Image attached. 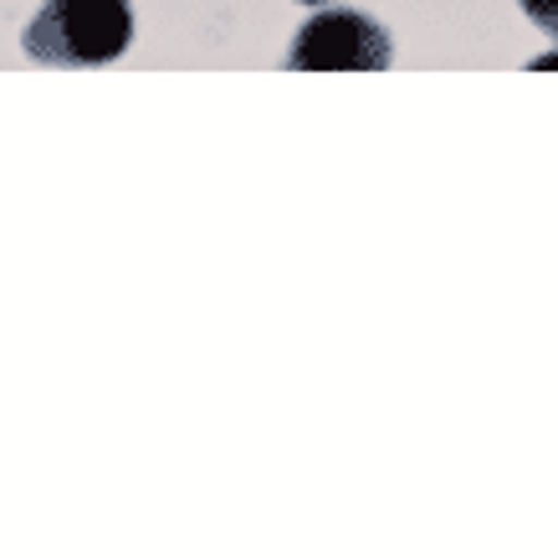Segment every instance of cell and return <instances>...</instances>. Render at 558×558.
Here are the masks:
<instances>
[{
  "label": "cell",
  "instance_id": "6da1fadb",
  "mask_svg": "<svg viewBox=\"0 0 558 558\" xmlns=\"http://www.w3.org/2000/svg\"><path fill=\"white\" fill-rule=\"evenodd\" d=\"M134 41L129 0H41L21 47L41 68H108Z\"/></svg>",
  "mask_w": 558,
  "mask_h": 558
},
{
  "label": "cell",
  "instance_id": "7a4b0ae2",
  "mask_svg": "<svg viewBox=\"0 0 558 558\" xmlns=\"http://www.w3.org/2000/svg\"><path fill=\"white\" fill-rule=\"evenodd\" d=\"M395 62V41L374 16L333 5L303 21V32L292 36L288 68L298 72H385Z\"/></svg>",
  "mask_w": 558,
  "mask_h": 558
},
{
  "label": "cell",
  "instance_id": "3957f363",
  "mask_svg": "<svg viewBox=\"0 0 558 558\" xmlns=\"http://www.w3.org/2000/svg\"><path fill=\"white\" fill-rule=\"evenodd\" d=\"M518 5H523V16L533 21L543 36H554L558 41V0H518Z\"/></svg>",
  "mask_w": 558,
  "mask_h": 558
},
{
  "label": "cell",
  "instance_id": "277c9868",
  "mask_svg": "<svg viewBox=\"0 0 558 558\" xmlns=\"http://www.w3.org/2000/svg\"><path fill=\"white\" fill-rule=\"evenodd\" d=\"M527 68H533V72H554V68H558V51H538V57H533Z\"/></svg>",
  "mask_w": 558,
  "mask_h": 558
},
{
  "label": "cell",
  "instance_id": "5b68a950",
  "mask_svg": "<svg viewBox=\"0 0 558 558\" xmlns=\"http://www.w3.org/2000/svg\"><path fill=\"white\" fill-rule=\"evenodd\" d=\"M303 5H328V0H303Z\"/></svg>",
  "mask_w": 558,
  "mask_h": 558
}]
</instances>
